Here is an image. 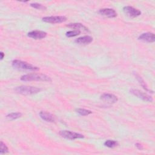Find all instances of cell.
<instances>
[{
  "instance_id": "cell-1",
  "label": "cell",
  "mask_w": 155,
  "mask_h": 155,
  "mask_svg": "<svg viewBox=\"0 0 155 155\" xmlns=\"http://www.w3.org/2000/svg\"><path fill=\"white\" fill-rule=\"evenodd\" d=\"M21 80L22 81H45L51 82V78L43 74L38 73H30L22 76L21 77Z\"/></svg>"
},
{
  "instance_id": "cell-3",
  "label": "cell",
  "mask_w": 155,
  "mask_h": 155,
  "mask_svg": "<svg viewBox=\"0 0 155 155\" xmlns=\"http://www.w3.org/2000/svg\"><path fill=\"white\" fill-rule=\"evenodd\" d=\"M15 90L19 94L23 95H30L39 93L41 90L39 88L31 86H19L15 88Z\"/></svg>"
},
{
  "instance_id": "cell-23",
  "label": "cell",
  "mask_w": 155,
  "mask_h": 155,
  "mask_svg": "<svg viewBox=\"0 0 155 155\" xmlns=\"http://www.w3.org/2000/svg\"><path fill=\"white\" fill-rule=\"evenodd\" d=\"M0 54H1V60H2L3 58H4V57L5 56V54H4V53L2 51H1V52L0 53Z\"/></svg>"
},
{
  "instance_id": "cell-10",
  "label": "cell",
  "mask_w": 155,
  "mask_h": 155,
  "mask_svg": "<svg viewBox=\"0 0 155 155\" xmlns=\"http://www.w3.org/2000/svg\"><path fill=\"white\" fill-rule=\"evenodd\" d=\"M138 39L147 42H153L155 41V36L154 34L153 33H143L139 36Z\"/></svg>"
},
{
  "instance_id": "cell-13",
  "label": "cell",
  "mask_w": 155,
  "mask_h": 155,
  "mask_svg": "<svg viewBox=\"0 0 155 155\" xmlns=\"http://www.w3.org/2000/svg\"><path fill=\"white\" fill-rule=\"evenodd\" d=\"M39 116L43 120L47 122H54V117L50 113H48L46 111H41L39 113Z\"/></svg>"
},
{
  "instance_id": "cell-20",
  "label": "cell",
  "mask_w": 155,
  "mask_h": 155,
  "mask_svg": "<svg viewBox=\"0 0 155 155\" xmlns=\"http://www.w3.org/2000/svg\"><path fill=\"white\" fill-rule=\"evenodd\" d=\"M8 152V147L6 146V145L2 141H1V143H0V154H2L7 153Z\"/></svg>"
},
{
  "instance_id": "cell-22",
  "label": "cell",
  "mask_w": 155,
  "mask_h": 155,
  "mask_svg": "<svg viewBox=\"0 0 155 155\" xmlns=\"http://www.w3.org/2000/svg\"><path fill=\"white\" fill-rule=\"evenodd\" d=\"M136 147L139 149V150H142L143 149V147H142V145L140 144V143H136Z\"/></svg>"
},
{
  "instance_id": "cell-4",
  "label": "cell",
  "mask_w": 155,
  "mask_h": 155,
  "mask_svg": "<svg viewBox=\"0 0 155 155\" xmlns=\"http://www.w3.org/2000/svg\"><path fill=\"white\" fill-rule=\"evenodd\" d=\"M59 134L62 137L70 140H74L76 139H81L84 137V136L83 134L68 130H61L59 132Z\"/></svg>"
},
{
  "instance_id": "cell-21",
  "label": "cell",
  "mask_w": 155,
  "mask_h": 155,
  "mask_svg": "<svg viewBox=\"0 0 155 155\" xmlns=\"http://www.w3.org/2000/svg\"><path fill=\"white\" fill-rule=\"evenodd\" d=\"M30 5L33 8L39 9V10H46V8H47L44 5H42L41 4H39V3H36V2L31 3Z\"/></svg>"
},
{
  "instance_id": "cell-2",
  "label": "cell",
  "mask_w": 155,
  "mask_h": 155,
  "mask_svg": "<svg viewBox=\"0 0 155 155\" xmlns=\"http://www.w3.org/2000/svg\"><path fill=\"white\" fill-rule=\"evenodd\" d=\"M12 65L13 68L18 70H31V71H38L39 68L37 67H35L29 63H27L21 60L15 59L13 60L12 62Z\"/></svg>"
},
{
  "instance_id": "cell-8",
  "label": "cell",
  "mask_w": 155,
  "mask_h": 155,
  "mask_svg": "<svg viewBox=\"0 0 155 155\" xmlns=\"http://www.w3.org/2000/svg\"><path fill=\"white\" fill-rule=\"evenodd\" d=\"M27 36L35 39H41L46 37L47 33L44 31L33 30L27 33Z\"/></svg>"
},
{
  "instance_id": "cell-12",
  "label": "cell",
  "mask_w": 155,
  "mask_h": 155,
  "mask_svg": "<svg viewBox=\"0 0 155 155\" xmlns=\"http://www.w3.org/2000/svg\"><path fill=\"white\" fill-rule=\"evenodd\" d=\"M93 41V38L90 36H84L75 39L74 42L80 45H87Z\"/></svg>"
},
{
  "instance_id": "cell-16",
  "label": "cell",
  "mask_w": 155,
  "mask_h": 155,
  "mask_svg": "<svg viewBox=\"0 0 155 155\" xmlns=\"http://www.w3.org/2000/svg\"><path fill=\"white\" fill-rule=\"evenodd\" d=\"M135 76H136V78H137V81L139 82L140 84L142 85V87L146 91H150V92L153 93L152 91H151L150 90L148 89V87H147V86L146 85V84H145V82H144V81L142 79V78L140 76H139L138 74H135Z\"/></svg>"
},
{
  "instance_id": "cell-18",
  "label": "cell",
  "mask_w": 155,
  "mask_h": 155,
  "mask_svg": "<svg viewBox=\"0 0 155 155\" xmlns=\"http://www.w3.org/2000/svg\"><path fill=\"white\" fill-rule=\"evenodd\" d=\"M81 33V31L78 30H70L67 31L65 33V35L67 37L71 38V37H74L76 36L79 35Z\"/></svg>"
},
{
  "instance_id": "cell-17",
  "label": "cell",
  "mask_w": 155,
  "mask_h": 155,
  "mask_svg": "<svg viewBox=\"0 0 155 155\" xmlns=\"http://www.w3.org/2000/svg\"><path fill=\"white\" fill-rule=\"evenodd\" d=\"M118 145V142L117 141L113 140H107L104 142V145L108 148H114Z\"/></svg>"
},
{
  "instance_id": "cell-5",
  "label": "cell",
  "mask_w": 155,
  "mask_h": 155,
  "mask_svg": "<svg viewBox=\"0 0 155 155\" xmlns=\"http://www.w3.org/2000/svg\"><path fill=\"white\" fill-rule=\"evenodd\" d=\"M67 18L64 16H46L44 17L42 20V21L47 23L56 24V23H61L65 21Z\"/></svg>"
},
{
  "instance_id": "cell-11",
  "label": "cell",
  "mask_w": 155,
  "mask_h": 155,
  "mask_svg": "<svg viewBox=\"0 0 155 155\" xmlns=\"http://www.w3.org/2000/svg\"><path fill=\"white\" fill-rule=\"evenodd\" d=\"M99 12L101 15L108 18H115L117 16L116 12L112 8H101L99 10Z\"/></svg>"
},
{
  "instance_id": "cell-7",
  "label": "cell",
  "mask_w": 155,
  "mask_h": 155,
  "mask_svg": "<svg viewBox=\"0 0 155 155\" xmlns=\"http://www.w3.org/2000/svg\"><path fill=\"white\" fill-rule=\"evenodd\" d=\"M130 93L131 94H133V95L137 96V97H139L145 101L152 102V101H153L152 97L150 95H148L147 93H145L143 92H142L139 90L131 89V90H130Z\"/></svg>"
},
{
  "instance_id": "cell-14",
  "label": "cell",
  "mask_w": 155,
  "mask_h": 155,
  "mask_svg": "<svg viewBox=\"0 0 155 155\" xmlns=\"http://www.w3.org/2000/svg\"><path fill=\"white\" fill-rule=\"evenodd\" d=\"M67 26L69 28H74L76 30H78L80 31H81V30H84L85 31H88V28L81 23H71V24H68Z\"/></svg>"
},
{
  "instance_id": "cell-19",
  "label": "cell",
  "mask_w": 155,
  "mask_h": 155,
  "mask_svg": "<svg viewBox=\"0 0 155 155\" xmlns=\"http://www.w3.org/2000/svg\"><path fill=\"white\" fill-rule=\"evenodd\" d=\"M76 111L78 114H79L81 116H87L92 113L90 110H86L84 108H78Z\"/></svg>"
},
{
  "instance_id": "cell-15",
  "label": "cell",
  "mask_w": 155,
  "mask_h": 155,
  "mask_svg": "<svg viewBox=\"0 0 155 155\" xmlns=\"http://www.w3.org/2000/svg\"><path fill=\"white\" fill-rule=\"evenodd\" d=\"M22 116V113L19 112H16V113H12L6 116V117L10 120H14L18 118H19Z\"/></svg>"
},
{
  "instance_id": "cell-9",
  "label": "cell",
  "mask_w": 155,
  "mask_h": 155,
  "mask_svg": "<svg viewBox=\"0 0 155 155\" xmlns=\"http://www.w3.org/2000/svg\"><path fill=\"white\" fill-rule=\"evenodd\" d=\"M101 99L107 104H114L117 101V97L116 96L110 93H104L101 96Z\"/></svg>"
},
{
  "instance_id": "cell-6",
  "label": "cell",
  "mask_w": 155,
  "mask_h": 155,
  "mask_svg": "<svg viewBox=\"0 0 155 155\" xmlns=\"http://www.w3.org/2000/svg\"><path fill=\"white\" fill-rule=\"evenodd\" d=\"M123 10H124V12L127 15L132 18H135L141 15V12L139 10L129 5L125 6L123 8Z\"/></svg>"
}]
</instances>
